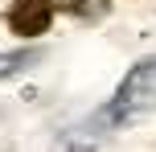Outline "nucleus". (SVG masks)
Wrapping results in <instances>:
<instances>
[{"instance_id":"7ed1b4c3","label":"nucleus","mask_w":156,"mask_h":152,"mask_svg":"<svg viewBox=\"0 0 156 152\" xmlns=\"http://www.w3.org/2000/svg\"><path fill=\"white\" fill-rule=\"evenodd\" d=\"M70 12L78 16V21H99V16L111 12V0H74Z\"/></svg>"},{"instance_id":"f03ea898","label":"nucleus","mask_w":156,"mask_h":152,"mask_svg":"<svg viewBox=\"0 0 156 152\" xmlns=\"http://www.w3.org/2000/svg\"><path fill=\"white\" fill-rule=\"evenodd\" d=\"M54 21V0H12L8 8V29L16 37H41Z\"/></svg>"},{"instance_id":"20e7f679","label":"nucleus","mask_w":156,"mask_h":152,"mask_svg":"<svg viewBox=\"0 0 156 152\" xmlns=\"http://www.w3.org/2000/svg\"><path fill=\"white\" fill-rule=\"evenodd\" d=\"M37 62V54H4L0 58V78H8V74H16L21 66H33Z\"/></svg>"},{"instance_id":"f257e3e1","label":"nucleus","mask_w":156,"mask_h":152,"mask_svg":"<svg viewBox=\"0 0 156 152\" xmlns=\"http://www.w3.org/2000/svg\"><path fill=\"white\" fill-rule=\"evenodd\" d=\"M148 111H156V58L140 62L123 78V87H119L115 99L107 103L103 119L107 123H127V119H140V115H148Z\"/></svg>"}]
</instances>
